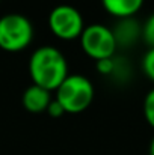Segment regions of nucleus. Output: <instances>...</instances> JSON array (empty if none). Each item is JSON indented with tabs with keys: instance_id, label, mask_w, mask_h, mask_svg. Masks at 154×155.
Wrapping results in <instances>:
<instances>
[{
	"instance_id": "obj_1",
	"label": "nucleus",
	"mask_w": 154,
	"mask_h": 155,
	"mask_svg": "<svg viewBox=\"0 0 154 155\" xmlns=\"http://www.w3.org/2000/svg\"><path fill=\"white\" fill-rule=\"evenodd\" d=\"M32 83L47 91H56L68 75V63L62 51L53 45H43L29 59Z\"/></svg>"
},
{
	"instance_id": "obj_2",
	"label": "nucleus",
	"mask_w": 154,
	"mask_h": 155,
	"mask_svg": "<svg viewBox=\"0 0 154 155\" xmlns=\"http://www.w3.org/2000/svg\"><path fill=\"white\" fill-rule=\"evenodd\" d=\"M95 95L92 81L82 74H68L56 89V100L65 113H82L92 103Z\"/></svg>"
},
{
	"instance_id": "obj_3",
	"label": "nucleus",
	"mask_w": 154,
	"mask_h": 155,
	"mask_svg": "<svg viewBox=\"0 0 154 155\" xmlns=\"http://www.w3.org/2000/svg\"><path fill=\"white\" fill-rule=\"evenodd\" d=\"M33 39V26L30 20L17 12L0 17V48L5 51L24 50Z\"/></svg>"
},
{
	"instance_id": "obj_4",
	"label": "nucleus",
	"mask_w": 154,
	"mask_h": 155,
	"mask_svg": "<svg viewBox=\"0 0 154 155\" xmlns=\"http://www.w3.org/2000/svg\"><path fill=\"white\" fill-rule=\"evenodd\" d=\"M79 39L82 50L95 60L112 59L118 45L115 32L100 23L85 26Z\"/></svg>"
},
{
	"instance_id": "obj_5",
	"label": "nucleus",
	"mask_w": 154,
	"mask_h": 155,
	"mask_svg": "<svg viewBox=\"0 0 154 155\" xmlns=\"http://www.w3.org/2000/svg\"><path fill=\"white\" fill-rule=\"evenodd\" d=\"M49 27L57 38L71 41L80 38L85 23L79 9L71 5H57L49 14Z\"/></svg>"
},
{
	"instance_id": "obj_6",
	"label": "nucleus",
	"mask_w": 154,
	"mask_h": 155,
	"mask_svg": "<svg viewBox=\"0 0 154 155\" xmlns=\"http://www.w3.org/2000/svg\"><path fill=\"white\" fill-rule=\"evenodd\" d=\"M53 100L50 95V91L36 86V84H30L26 87V91L23 92L21 97V103L24 105V108L30 113H43L47 110L50 101Z\"/></svg>"
},
{
	"instance_id": "obj_7",
	"label": "nucleus",
	"mask_w": 154,
	"mask_h": 155,
	"mask_svg": "<svg viewBox=\"0 0 154 155\" xmlns=\"http://www.w3.org/2000/svg\"><path fill=\"white\" fill-rule=\"evenodd\" d=\"M101 3L110 15L118 18H128L142 8L144 0H101Z\"/></svg>"
},
{
	"instance_id": "obj_8",
	"label": "nucleus",
	"mask_w": 154,
	"mask_h": 155,
	"mask_svg": "<svg viewBox=\"0 0 154 155\" xmlns=\"http://www.w3.org/2000/svg\"><path fill=\"white\" fill-rule=\"evenodd\" d=\"M144 116H145L147 122L150 124V127L154 128V87L145 95V100H144Z\"/></svg>"
},
{
	"instance_id": "obj_9",
	"label": "nucleus",
	"mask_w": 154,
	"mask_h": 155,
	"mask_svg": "<svg viewBox=\"0 0 154 155\" xmlns=\"http://www.w3.org/2000/svg\"><path fill=\"white\" fill-rule=\"evenodd\" d=\"M142 38L145 41V44L153 48L154 47V12L147 18L144 27H142Z\"/></svg>"
},
{
	"instance_id": "obj_10",
	"label": "nucleus",
	"mask_w": 154,
	"mask_h": 155,
	"mask_svg": "<svg viewBox=\"0 0 154 155\" xmlns=\"http://www.w3.org/2000/svg\"><path fill=\"white\" fill-rule=\"evenodd\" d=\"M142 69H144L145 75L151 81H154V47L150 48L144 54V57H142Z\"/></svg>"
},
{
	"instance_id": "obj_11",
	"label": "nucleus",
	"mask_w": 154,
	"mask_h": 155,
	"mask_svg": "<svg viewBox=\"0 0 154 155\" xmlns=\"http://www.w3.org/2000/svg\"><path fill=\"white\" fill-rule=\"evenodd\" d=\"M49 114H50L51 117H60L63 113H65V110H63V107L59 104V101L54 98V100H51L50 104H49V107H47V110H46Z\"/></svg>"
},
{
	"instance_id": "obj_12",
	"label": "nucleus",
	"mask_w": 154,
	"mask_h": 155,
	"mask_svg": "<svg viewBox=\"0 0 154 155\" xmlns=\"http://www.w3.org/2000/svg\"><path fill=\"white\" fill-rule=\"evenodd\" d=\"M113 68H115V65H113V60H112V59L97 60V71H98L100 74L107 75V74H110V72L113 71Z\"/></svg>"
},
{
	"instance_id": "obj_13",
	"label": "nucleus",
	"mask_w": 154,
	"mask_h": 155,
	"mask_svg": "<svg viewBox=\"0 0 154 155\" xmlns=\"http://www.w3.org/2000/svg\"><path fill=\"white\" fill-rule=\"evenodd\" d=\"M150 155H154V137L151 140V143H150Z\"/></svg>"
},
{
	"instance_id": "obj_14",
	"label": "nucleus",
	"mask_w": 154,
	"mask_h": 155,
	"mask_svg": "<svg viewBox=\"0 0 154 155\" xmlns=\"http://www.w3.org/2000/svg\"><path fill=\"white\" fill-rule=\"evenodd\" d=\"M0 2H2V0H0Z\"/></svg>"
}]
</instances>
